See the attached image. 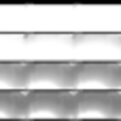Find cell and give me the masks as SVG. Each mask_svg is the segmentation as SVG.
<instances>
[{
  "instance_id": "1",
  "label": "cell",
  "mask_w": 121,
  "mask_h": 121,
  "mask_svg": "<svg viewBox=\"0 0 121 121\" xmlns=\"http://www.w3.org/2000/svg\"><path fill=\"white\" fill-rule=\"evenodd\" d=\"M79 62H30L28 91H77Z\"/></svg>"
},
{
  "instance_id": "2",
  "label": "cell",
  "mask_w": 121,
  "mask_h": 121,
  "mask_svg": "<svg viewBox=\"0 0 121 121\" xmlns=\"http://www.w3.org/2000/svg\"><path fill=\"white\" fill-rule=\"evenodd\" d=\"M28 121H77V91H28Z\"/></svg>"
},
{
  "instance_id": "3",
  "label": "cell",
  "mask_w": 121,
  "mask_h": 121,
  "mask_svg": "<svg viewBox=\"0 0 121 121\" xmlns=\"http://www.w3.org/2000/svg\"><path fill=\"white\" fill-rule=\"evenodd\" d=\"M77 121H121V91H77Z\"/></svg>"
},
{
  "instance_id": "4",
  "label": "cell",
  "mask_w": 121,
  "mask_h": 121,
  "mask_svg": "<svg viewBox=\"0 0 121 121\" xmlns=\"http://www.w3.org/2000/svg\"><path fill=\"white\" fill-rule=\"evenodd\" d=\"M121 91V62H79L77 91Z\"/></svg>"
},
{
  "instance_id": "5",
  "label": "cell",
  "mask_w": 121,
  "mask_h": 121,
  "mask_svg": "<svg viewBox=\"0 0 121 121\" xmlns=\"http://www.w3.org/2000/svg\"><path fill=\"white\" fill-rule=\"evenodd\" d=\"M30 62H0V91H28Z\"/></svg>"
},
{
  "instance_id": "6",
  "label": "cell",
  "mask_w": 121,
  "mask_h": 121,
  "mask_svg": "<svg viewBox=\"0 0 121 121\" xmlns=\"http://www.w3.org/2000/svg\"><path fill=\"white\" fill-rule=\"evenodd\" d=\"M0 121H28V91H0Z\"/></svg>"
}]
</instances>
